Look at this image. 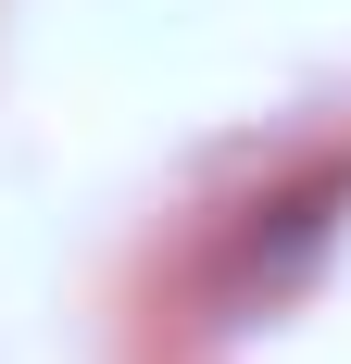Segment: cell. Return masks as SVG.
<instances>
[]
</instances>
